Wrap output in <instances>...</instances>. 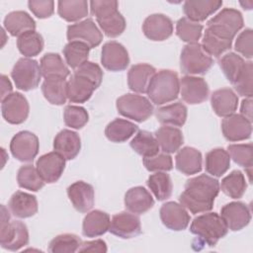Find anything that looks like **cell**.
<instances>
[{
	"label": "cell",
	"instance_id": "4",
	"mask_svg": "<svg viewBox=\"0 0 253 253\" xmlns=\"http://www.w3.org/2000/svg\"><path fill=\"white\" fill-rule=\"evenodd\" d=\"M190 231L198 236L197 242L200 245L214 246L219 239L227 234L228 227L219 214L207 212L194 218Z\"/></svg>",
	"mask_w": 253,
	"mask_h": 253
},
{
	"label": "cell",
	"instance_id": "14",
	"mask_svg": "<svg viewBox=\"0 0 253 253\" xmlns=\"http://www.w3.org/2000/svg\"><path fill=\"white\" fill-rule=\"evenodd\" d=\"M101 63L110 71L125 70L129 63L128 52L122 43L115 41L108 42L102 47Z\"/></svg>",
	"mask_w": 253,
	"mask_h": 253
},
{
	"label": "cell",
	"instance_id": "17",
	"mask_svg": "<svg viewBox=\"0 0 253 253\" xmlns=\"http://www.w3.org/2000/svg\"><path fill=\"white\" fill-rule=\"evenodd\" d=\"M162 223L169 229L180 231L187 228L191 217L186 208L176 202H167L163 204L159 211Z\"/></svg>",
	"mask_w": 253,
	"mask_h": 253
},
{
	"label": "cell",
	"instance_id": "53",
	"mask_svg": "<svg viewBox=\"0 0 253 253\" xmlns=\"http://www.w3.org/2000/svg\"><path fill=\"white\" fill-rule=\"evenodd\" d=\"M29 9L32 13L40 18V19H46L49 18L54 12V2L51 0H40V1H29L28 2Z\"/></svg>",
	"mask_w": 253,
	"mask_h": 253
},
{
	"label": "cell",
	"instance_id": "19",
	"mask_svg": "<svg viewBox=\"0 0 253 253\" xmlns=\"http://www.w3.org/2000/svg\"><path fill=\"white\" fill-rule=\"evenodd\" d=\"M65 158L56 151L45 153L37 160V169L45 183H55L65 168Z\"/></svg>",
	"mask_w": 253,
	"mask_h": 253
},
{
	"label": "cell",
	"instance_id": "48",
	"mask_svg": "<svg viewBox=\"0 0 253 253\" xmlns=\"http://www.w3.org/2000/svg\"><path fill=\"white\" fill-rule=\"evenodd\" d=\"M227 152L230 158L239 166H242L245 169L252 168V164H253L252 143L229 144L227 146Z\"/></svg>",
	"mask_w": 253,
	"mask_h": 253
},
{
	"label": "cell",
	"instance_id": "6",
	"mask_svg": "<svg viewBox=\"0 0 253 253\" xmlns=\"http://www.w3.org/2000/svg\"><path fill=\"white\" fill-rule=\"evenodd\" d=\"M242 14L233 8H224L207 23L206 31L214 38L232 42L236 34L243 28Z\"/></svg>",
	"mask_w": 253,
	"mask_h": 253
},
{
	"label": "cell",
	"instance_id": "47",
	"mask_svg": "<svg viewBox=\"0 0 253 253\" xmlns=\"http://www.w3.org/2000/svg\"><path fill=\"white\" fill-rule=\"evenodd\" d=\"M81 239L72 233H64L55 236L48 245L51 253H74L81 246Z\"/></svg>",
	"mask_w": 253,
	"mask_h": 253
},
{
	"label": "cell",
	"instance_id": "10",
	"mask_svg": "<svg viewBox=\"0 0 253 253\" xmlns=\"http://www.w3.org/2000/svg\"><path fill=\"white\" fill-rule=\"evenodd\" d=\"M42 76L41 66L38 61L29 57L20 58L11 71V77L16 87L23 91L36 89L40 84Z\"/></svg>",
	"mask_w": 253,
	"mask_h": 253
},
{
	"label": "cell",
	"instance_id": "12",
	"mask_svg": "<svg viewBox=\"0 0 253 253\" xmlns=\"http://www.w3.org/2000/svg\"><path fill=\"white\" fill-rule=\"evenodd\" d=\"M1 111L3 118L7 123L20 125L27 120L30 106L24 95L19 92H13L2 100Z\"/></svg>",
	"mask_w": 253,
	"mask_h": 253
},
{
	"label": "cell",
	"instance_id": "21",
	"mask_svg": "<svg viewBox=\"0 0 253 253\" xmlns=\"http://www.w3.org/2000/svg\"><path fill=\"white\" fill-rule=\"evenodd\" d=\"M223 136L228 141H241L251 137L252 123L238 114L225 117L221 122Z\"/></svg>",
	"mask_w": 253,
	"mask_h": 253
},
{
	"label": "cell",
	"instance_id": "29",
	"mask_svg": "<svg viewBox=\"0 0 253 253\" xmlns=\"http://www.w3.org/2000/svg\"><path fill=\"white\" fill-rule=\"evenodd\" d=\"M176 168L179 172L189 176L197 174L202 170V153L191 146H185L180 149L175 157Z\"/></svg>",
	"mask_w": 253,
	"mask_h": 253
},
{
	"label": "cell",
	"instance_id": "11",
	"mask_svg": "<svg viewBox=\"0 0 253 253\" xmlns=\"http://www.w3.org/2000/svg\"><path fill=\"white\" fill-rule=\"evenodd\" d=\"M39 149L38 136L29 130L19 131L12 137L10 142L12 155L21 162H32L38 155Z\"/></svg>",
	"mask_w": 253,
	"mask_h": 253
},
{
	"label": "cell",
	"instance_id": "28",
	"mask_svg": "<svg viewBox=\"0 0 253 253\" xmlns=\"http://www.w3.org/2000/svg\"><path fill=\"white\" fill-rule=\"evenodd\" d=\"M156 73V69L147 63L132 65L127 73V84L131 91L146 93L150 80Z\"/></svg>",
	"mask_w": 253,
	"mask_h": 253
},
{
	"label": "cell",
	"instance_id": "36",
	"mask_svg": "<svg viewBox=\"0 0 253 253\" xmlns=\"http://www.w3.org/2000/svg\"><path fill=\"white\" fill-rule=\"evenodd\" d=\"M44 98L52 105H63L67 99V82L62 78L44 79L42 84Z\"/></svg>",
	"mask_w": 253,
	"mask_h": 253
},
{
	"label": "cell",
	"instance_id": "22",
	"mask_svg": "<svg viewBox=\"0 0 253 253\" xmlns=\"http://www.w3.org/2000/svg\"><path fill=\"white\" fill-rule=\"evenodd\" d=\"M67 196L74 209L80 212H87L94 206V188L84 181H76L71 184L67 188Z\"/></svg>",
	"mask_w": 253,
	"mask_h": 253
},
{
	"label": "cell",
	"instance_id": "39",
	"mask_svg": "<svg viewBox=\"0 0 253 253\" xmlns=\"http://www.w3.org/2000/svg\"><path fill=\"white\" fill-rule=\"evenodd\" d=\"M130 147L143 158L154 156L159 152L157 139L147 130H139L131 139Z\"/></svg>",
	"mask_w": 253,
	"mask_h": 253
},
{
	"label": "cell",
	"instance_id": "41",
	"mask_svg": "<svg viewBox=\"0 0 253 253\" xmlns=\"http://www.w3.org/2000/svg\"><path fill=\"white\" fill-rule=\"evenodd\" d=\"M90 47L81 42H69L62 49L66 63L73 69L78 68L88 61Z\"/></svg>",
	"mask_w": 253,
	"mask_h": 253
},
{
	"label": "cell",
	"instance_id": "5",
	"mask_svg": "<svg viewBox=\"0 0 253 253\" xmlns=\"http://www.w3.org/2000/svg\"><path fill=\"white\" fill-rule=\"evenodd\" d=\"M180 80L178 74L170 69H161L154 74L147 88V95L155 105H163L178 98Z\"/></svg>",
	"mask_w": 253,
	"mask_h": 253
},
{
	"label": "cell",
	"instance_id": "33",
	"mask_svg": "<svg viewBox=\"0 0 253 253\" xmlns=\"http://www.w3.org/2000/svg\"><path fill=\"white\" fill-rule=\"evenodd\" d=\"M187 107L181 102H176L156 110L157 121L165 126H182L187 120Z\"/></svg>",
	"mask_w": 253,
	"mask_h": 253
},
{
	"label": "cell",
	"instance_id": "54",
	"mask_svg": "<svg viewBox=\"0 0 253 253\" xmlns=\"http://www.w3.org/2000/svg\"><path fill=\"white\" fill-rule=\"evenodd\" d=\"M78 251L79 252L105 253V252H107V245H106V242L102 239H95V240H92V241H85V242H82Z\"/></svg>",
	"mask_w": 253,
	"mask_h": 253
},
{
	"label": "cell",
	"instance_id": "34",
	"mask_svg": "<svg viewBox=\"0 0 253 253\" xmlns=\"http://www.w3.org/2000/svg\"><path fill=\"white\" fill-rule=\"evenodd\" d=\"M42 77L48 78H62L65 79L70 71L63 62V59L58 53L48 52L45 53L40 62Z\"/></svg>",
	"mask_w": 253,
	"mask_h": 253
},
{
	"label": "cell",
	"instance_id": "30",
	"mask_svg": "<svg viewBox=\"0 0 253 253\" xmlns=\"http://www.w3.org/2000/svg\"><path fill=\"white\" fill-rule=\"evenodd\" d=\"M110 215L100 210L88 212L82 223V233L86 237H97L105 234L110 228Z\"/></svg>",
	"mask_w": 253,
	"mask_h": 253
},
{
	"label": "cell",
	"instance_id": "3",
	"mask_svg": "<svg viewBox=\"0 0 253 253\" xmlns=\"http://www.w3.org/2000/svg\"><path fill=\"white\" fill-rule=\"evenodd\" d=\"M117 1H91L90 9L93 16L96 17L97 23L109 38H117L126 30V20L118 10Z\"/></svg>",
	"mask_w": 253,
	"mask_h": 253
},
{
	"label": "cell",
	"instance_id": "20",
	"mask_svg": "<svg viewBox=\"0 0 253 253\" xmlns=\"http://www.w3.org/2000/svg\"><path fill=\"white\" fill-rule=\"evenodd\" d=\"M109 231L121 238H133L141 233L140 219L133 213L121 211L112 217Z\"/></svg>",
	"mask_w": 253,
	"mask_h": 253
},
{
	"label": "cell",
	"instance_id": "25",
	"mask_svg": "<svg viewBox=\"0 0 253 253\" xmlns=\"http://www.w3.org/2000/svg\"><path fill=\"white\" fill-rule=\"evenodd\" d=\"M211 105L213 112L218 116L225 118L234 114L238 106V97L230 88H221L212 92L211 96Z\"/></svg>",
	"mask_w": 253,
	"mask_h": 253
},
{
	"label": "cell",
	"instance_id": "1",
	"mask_svg": "<svg viewBox=\"0 0 253 253\" xmlns=\"http://www.w3.org/2000/svg\"><path fill=\"white\" fill-rule=\"evenodd\" d=\"M219 193V182L207 174L189 179L179 197L180 204L192 213L210 211Z\"/></svg>",
	"mask_w": 253,
	"mask_h": 253
},
{
	"label": "cell",
	"instance_id": "16",
	"mask_svg": "<svg viewBox=\"0 0 253 253\" xmlns=\"http://www.w3.org/2000/svg\"><path fill=\"white\" fill-rule=\"evenodd\" d=\"M142 32L150 41L162 42L173 34V22L164 14H151L142 24Z\"/></svg>",
	"mask_w": 253,
	"mask_h": 253
},
{
	"label": "cell",
	"instance_id": "8",
	"mask_svg": "<svg viewBox=\"0 0 253 253\" xmlns=\"http://www.w3.org/2000/svg\"><path fill=\"white\" fill-rule=\"evenodd\" d=\"M213 59L203 48L202 44H186L180 55V69L184 74H206L212 66Z\"/></svg>",
	"mask_w": 253,
	"mask_h": 253
},
{
	"label": "cell",
	"instance_id": "31",
	"mask_svg": "<svg viewBox=\"0 0 253 253\" xmlns=\"http://www.w3.org/2000/svg\"><path fill=\"white\" fill-rule=\"evenodd\" d=\"M4 28L13 37H20L26 32L35 31V20L25 11H13L6 15Z\"/></svg>",
	"mask_w": 253,
	"mask_h": 253
},
{
	"label": "cell",
	"instance_id": "18",
	"mask_svg": "<svg viewBox=\"0 0 253 253\" xmlns=\"http://www.w3.org/2000/svg\"><path fill=\"white\" fill-rule=\"evenodd\" d=\"M180 93L186 103L197 105L208 99L209 86L202 77L186 75L180 80Z\"/></svg>",
	"mask_w": 253,
	"mask_h": 253
},
{
	"label": "cell",
	"instance_id": "27",
	"mask_svg": "<svg viewBox=\"0 0 253 253\" xmlns=\"http://www.w3.org/2000/svg\"><path fill=\"white\" fill-rule=\"evenodd\" d=\"M222 6V1L190 0L184 2L183 12L188 19L194 22L205 21Z\"/></svg>",
	"mask_w": 253,
	"mask_h": 253
},
{
	"label": "cell",
	"instance_id": "45",
	"mask_svg": "<svg viewBox=\"0 0 253 253\" xmlns=\"http://www.w3.org/2000/svg\"><path fill=\"white\" fill-rule=\"evenodd\" d=\"M146 183L158 201H165L171 197L173 185L169 174L156 172L148 177Z\"/></svg>",
	"mask_w": 253,
	"mask_h": 253
},
{
	"label": "cell",
	"instance_id": "40",
	"mask_svg": "<svg viewBox=\"0 0 253 253\" xmlns=\"http://www.w3.org/2000/svg\"><path fill=\"white\" fill-rule=\"evenodd\" d=\"M219 189L231 199L242 198L247 189V183L243 173L239 170H233L221 180Z\"/></svg>",
	"mask_w": 253,
	"mask_h": 253
},
{
	"label": "cell",
	"instance_id": "7",
	"mask_svg": "<svg viewBox=\"0 0 253 253\" xmlns=\"http://www.w3.org/2000/svg\"><path fill=\"white\" fill-rule=\"evenodd\" d=\"M29 243V231L27 225L20 221H10V214L4 205L1 206V247L10 251H17Z\"/></svg>",
	"mask_w": 253,
	"mask_h": 253
},
{
	"label": "cell",
	"instance_id": "32",
	"mask_svg": "<svg viewBox=\"0 0 253 253\" xmlns=\"http://www.w3.org/2000/svg\"><path fill=\"white\" fill-rule=\"evenodd\" d=\"M155 138L164 153H174L180 149L184 143L182 131L170 126H163L155 130Z\"/></svg>",
	"mask_w": 253,
	"mask_h": 253
},
{
	"label": "cell",
	"instance_id": "52",
	"mask_svg": "<svg viewBox=\"0 0 253 253\" xmlns=\"http://www.w3.org/2000/svg\"><path fill=\"white\" fill-rule=\"evenodd\" d=\"M252 40H253V31L251 29H245L243 32H241L238 35L234 43L235 50L248 59H251L253 56Z\"/></svg>",
	"mask_w": 253,
	"mask_h": 253
},
{
	"label": "cell",
	"instance_id": "56",
	"mask_svg": "<svg viewBox=\"0 0 253 253\" xmlns=\"http://www.w3.org/2000/svg\"><path fill=\"white\" fill-rule=\"evenodd\" d=\"M1 101L12 93V84L6 75H1Z\"/></svg>",
	"mask_w": 253,
	"mask_h": 253
},
{
	"label": "cell",
	"instance_id": "55",
	"mask_svg": "<svg viewBox=\"0 0 253 253\" xmlns=\"http://www.w3.org/2000/svg\"><path fill=\"white\" fill-rule=\"evenodd\" d=\"M240 113L242 117H244L246 120L252 123V99L251 98H247L242 101L241 107H240Z\"/></svg>",
	"mask_w": 253,
	"mask_h": 253
},
{
	"label": "cell",
	"instance_id": "9",
	"mask_svg": "<svg viewBox=\"0 0 253 253\" xmlns=\"http://www.w3.org/2000/svg\"><path fill=\"white\" fill-rule=\"evenodd\" d=\"M116 106L119 114L138 123L148 120L154 111L147 98L134 93H127L118 98Z\"/></svg>",
	"mask_w": 253,
	"mask_h": 253
},
{
	"label": "cell",
	"instance_id": "2",
	"mask_svg": "<svg viewBox=\"0 0 253 253\" xmlns=\"http://www.w3.org/2000/svg\"><path fill=\"white\" fill-rule=\"evenodd\" d=\"M101 67L94 62L86 61L75 69L67 81V99L71 103L87 102L103 80Z\"/></svg>",
	"mask_w": 253,
	"mask_h": 253
},
{
	"label": "cell",
	"instance_id": "26",
	"mask_svg": "<svg viewBox=\"0 0 253 253\" xmlns=\"http://www.w3.org/2000/svg\"><path fill=\"white\" fill-rule=\"evenodd\" d=\"M8 208L14 216L27 218L38 212V201L34 195L17 191L11 196Z\"/></svg>",
	"mask_w": 253,
	"mask_h": 253
},
{
	"label": "cell",
	"instance_id": "38",
	"mask_svg": "<svg viewBox=\"0 0 253 253\" xmlns=\"http://www.w3.org/2000/svg\"><path fill=\"white\" fill-rule=\"evenodd\" d=\"M58 15L67 22H76L88 15V2L85 0H60L57 3Z\"/></svg>",
	"mask_w": 253,
	"mask_h": 253
},
{
	"label": "cell",
	"instance_id": "50",
	"mask_svg": "<svg viewBox=\"0 0 253 253\" xmlns=\"http://www.w3.org/2000/svg\"><path fill=\"white\" fill-rule=\"evenodd\" d=\"M253 64L252 61H247L245 67L238 77V79L232 84L238 95L246 98H252L253 95Z\"/></svg>",
	"mask_w": 253,
	"mask_h": 253
},
{
	"label": "cell",
	"instance_id": "15",
	"mask_svg": "<svg viewBox=\"0 0 253 253\" xmlns=\"http://www.w3.org/2000/svg\"><path fill=\"white\" fill-rule=\"evenodd\" d=\"M220 216L228 229L238 231L249 224L251 220V211L249 207L242 202H231L221 208Z\"/></svg>",
	"mask_w": 253,
	"mask_h": 253
},
{
	"label": "cell",
	"instance_id": "42",
	"mask_svg": "<svg viewBox=\"0 0 253 253\" xmlns=\"http://www.w3.org/2000/svg\"><path fill=\"white\" fill-rule=\"evenodd\" d=\"M17 47L27 57L37 56L43 48V39L36 31H29L18 37Z\"/></svg>",
	"mask_w": 253,
	"mask_h": 253
},
{
	"label": "cell",
	"instance_id": "37",
	"mask_svg": "<svg viewBox=\"0 0 253 253\" xmlns=\"http://www.w3.org/2000/svg\"><path fill=\"white\" fill-rule=\"evenodd\" d=\"M137 130L138 126L133 123L124 119H115L106 126L105 134L113 142H125Z\"/></svg>",
	"mask_w": 253,
	"mask_h": 253
},
{
	"label": "cell",
	"instance_id": "43",
	"mask_svg": "<svg viewBox=\"0 0 253 253\" xmlns=\"http://www.w3.org/2000/svg\"><path fill=\"white\" fill-rule=\"evenodd\" d=\"M17 182L21 188L33 192L40 191L45 183L38 169L31 164L23 165L19 168L17 173Z\"/></svg>",
	"mask_w": 253,
	"mask_h": 253
},
{
	"label": "cell",
	"instance_id": "35",
	"mask_svg": "<svg viewBox=\"0 0 253 253\" xmlns=\"http://www.w3.org/2000/svg\"><path fill=\"white\" fill-rule=\"evenodd\" d=\"M206 171L212 177H221L230 167V156L223 148L209 151L205 160Z\"/></svg>",
	"mask_w": 253,
	"mask_h": 253
},
{
	"label": "cell",
	"instance_id": "44",
	"mask_svg": "<svg viewBox=\"0 0 253 253\" xmlns=\"http://www.w3.org/2000/svg\"><path fill=\"white\" fill-rule=\"evenodd\" d=\"M245 60L235 52L225 53L218 60L219 67L231 84L238 79L245 67Z\"/></svg>",
	"mask_w": 253,
	"mask_h": 253
},
{
	"label": "cell",
	"instance_id": "23",
	"mask_svg": "<svg viewBox=\"0 0 253 253\" xmlns=\"http://www.w3.org/2000/svg\"><path fill=\"white\" fill-rule=\"evenodd\" d=\"M81 139L77 132L70 129L60 130L54 137L53 149L66 160L74 159L80 152Z\"/></svg>",
	"mask_w": 253,
	"mask_h": 253
},
{
	"label": "cell",
	"instance_id": "51",
	"mask_svg": "<svg viewBox=\"0 0 253 253\" xmlns=\"http://www.w3.org/2000/svg\"><path fill=\"white\" fill-rule=\"evenodd\" d=\"M143 165L150 172H167L172 170L173 161L168 153H160L143 158Z\"/></svg>",
	"mask_w": 253,
	"mask_h": 253
},
{
	"label": "cell",
	"instance_id": "24",
	"mask_svg": "<svg viewBox=\"0 0 253 253\" xmlns=\"http://www.w3.org/2000/svg\"><path fill=\"white\" fill-rule=\"evenodd\" d=\"M126 209L136 214H142L151 210L154 206V200L151 194L143 187L137 186L130 188L125 195Z\"/></svg>",
	"mask_w": 253,
	"mask_h": 253
},
{
	"label": "cell",
	"instance_id": "46",
	"mask_svg": "<svg viewBox=\"0 0 253 253\" xmlns=\"http://www.w3.org/2000/svg\"><path fill=\"white\" fill-rule=\"evenodd\" d=\"M203 25L191 21L187 17L180 18L176 23L177 37L188 43H197L202 37Z\"/></svg>",
	"mask_w": 253,
	"mask_h": 253
},
{
	"label": "cell",
	"instance_id": "13",
	"mask_svg": "<svg viewBox=\"0 0 253 253\" xmlns=\"http://www.w3.org/2000/svg\"><path fill=\"white\" fill-rule=\"evenodd\" d=\"M67 40L81 42L90 48L98 46L103 41V35L92 19H85L67 27Z\"/></svg>",
	"mask_w": 253,
	"mask_h": 253
},
{
	"label": "cell",
	"instance_id": "49",
	"mask_svg": "<svg viewBox=\"0 0 253 253\" xmlns=\"http://www.w3.org/2000/svg\"><path fill=\"white\" fill-rule=\"evenodd\" d=\"M63 119L67 126L80 129L88 123L89 115L83 107L68 105L64 109Z\"/></svg>",
	"mask_w": 253,
	"mask_h": 253
}]
</instances>
